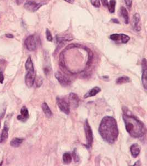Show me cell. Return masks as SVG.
<instances>
[{
  "instance_id": "1",
  "label": "cell",
  "mask_w": 147,
  "mask_h": 166,
  "mask_svg": "<svg viewBox=\"0 0 147 166\" xmlns=\"http://www.w3.org/2000/svg\"><path fill=\"white\" fill-rule=\"evenodd\" d=\"M122 118L127 132L133 138H141L146 134V127L143 123L126 108H123Z\"/></svg>"
},
{
  "instance_id": "2",
  "label": "cell",
  "mask_w": 147,
  "mask_h": 166,
  "mask_svg": "<svg viewBox=\"0 0 147 166\" xmlns=\"http://www.w3.org/2000/svg\"><path fill=\"white\" fill-rule=\"evenodd\" d=\"M99 132L103 140L109 143H114L118 136V129L116 120L111 116H105L99 127Z\"/></svg>"
},
{
  "instance_id": "3",
  "label": "cell",
  "mask_w": 147,
  "mask_h": 166,
  "mask_svg": "<svg viewBox=\"0 0 147 166\" xmlns=\"http://www.w3.org/2000/svg\"><path fill=\"white\" fill-rule=\"evenodd\" d=\"M85 135L86 137V147L87 148H91L93 143V134L91 127L89 125L88 120H86L84 125Z\"/></svg>"
},
{
  "instance_id": "4",
  "label": "cell",
  "mask_w": 147,
  "mask_h": 166,
  "mask_svg": "<svg viewBox=\"0 0 147 166\" xmlns=\"http://www.w3.org/2000/svg\"><path fill=\"white\" fill-rule=\"evenodd\" d=\"M57 104L59 108L65 114L68 115L70 113V103L64 98L57 97L56 98Z\"/></svg>"
},
{
  "instance_id": "5",
  "label": "cell",
  "mask_w": 147,
  "mask_h": 166,
  "mask_svg": "<svg viewBox=\"0 0 147 166\" xmlns=\"http://www.w3.org/2000/svg\"><path fill=\"white\" fill-rule=\"evenodd\" d=\"M24 43L28 51L31 52L36 51L37 47V43L36 37L34 35H31L28 37L24 41Z\"/></svg>"
},
{
  "instance_id": "6",
  "label": "cell",
  "mask_w": 147,
  "mask_h": 166,
  "mask_svg": "<svg viewBox=\"0 0 147 166\" xmlns=\"http://www.w3.org/2000/svg\"><path fill=\"white\" fill-rule=\"evenodd\" d=\"M36 72L33 70H27V73L25 77V82L27 87L31 88L33 86L36 81Z\"/></svg>"
},
{
  "instance_id": "7",
  "label": "cell",
  "mask_w": 147,
  "mask_h": 166,
  "mask_svg": "<svg viewBox=\"0 0 147 166\" xmlns=\"http://www.w3.org/2000/svg\"><path fill=\"white\" fill-rule=\"evenodd\" d=\"M55 76L58 82L63 87H67L71 84L70 80L60 72H56Z\"/></svg>"
},
{
  "instance_id": "8",
  "label": "cell",
  "mask_w": 147,
  "mask_h": 166,
  "mask_svg": "<svg viewBox=\"0 0 147 166\" xmlns=\"http://www.w3.org/2000/svg\"><path fill=\"white\" fill-rule=\"evenodd\" d=\"M44 5L43 3H36L34 1H29L25 4L24 6L26 10L32 12H34L38 10L42 6Z\"/></svg>"
},
{
  "instance_id": "9",
  "label": "cell",
  "mask_w": 147,
  "mask_h": 166,
  "mask_svg": "<svg viewBox=\"0 0 147 166\" xmlns=\"http://www.w3.org/2000/svg\"><path fill=\"white\" fill-rule=\"evenodd\" d=\"M110 38L113 41H120L126 44L130 41V37L124 34H113L110 36Z\"/></svg>"
},
{
  "instance_id": "10",
  "label": "cell",
  "mask_w": 147,
  "mask_h": 166,
  "mask_svg": "<svg viewBox=\"0 0 147 166\" xmlns=\"http://www.w3.org/2000/svg\"><path fill=\"white\" fill-rule=\"evenodd\" d=\"M142 82L143 87L146 90H147V60L144 58L142 60Z\"/></svg>"
},
{
  "instance_id": "11",
  "label": "cell",
  "mask_w": 147,
  "mask_h": 166,
  "mask_svg": "<svg viewBox=\"0 0 147 166\" xmlns=\"http://www.w3.org/2000/svg\"><path fill=\"white\" fill-rule=\"evenodd\" d=\"M132 27L137 32H139L141 30V17L139 13H136L133 17L132 19Z\"/></svg>"
},
{
  "instance_id": "12",
  "label": "cell",
  "mask_w": 147,
  "mask_h": 166,
  "mask_svg": "<svg viewBox=\"0 0 147 166\" xmlns=\"http://www.w3.org/2000/svg\"><path fill=\"white\" fill-rule=\"evenodd\" d=\"M20 114H21L17 116V119L18 120L23 121V122H25L28 119L29 117V112H28V110L25 106L22 108V109L20 110Z\"/></svg>"
},
{
  "instance_id": "13",
  "label": "cell",
  "mask_w": 147,
  "mask_h": 166,
  "mask_svg": "<svg viewBox=\"0 0 147 166\" xmlns=\"http://www.w3.org/2000/svg\"><path fill=\"white\" fill-rule=\"evenodd\" d=\"M130 151L133 157L136 158L139 156L141 152V147L137 143L133 144L130 147Z\"/></svg>"
},
{
  "instance_id": "14",
  "label": "cell",
  "mask_w": 147,
  "mask_h": 166,
  "mask_svg": "<svg viewBox=\"0 0 147 166\" xmlns=\"http://www.w3.org/2000/svg\"><path fill=\"white\" fill-rule=\"evenodd\" d=\"M101 91V89L98 87H95L94 88L91 89L89 91H88L85 95L84 96V98L86 99L88 98L93 97L96 95L98 93H99Z\"/></svg>"
},
{
  "instance_id": "15",
  "label": "cell",
  "mask_w": 147,
  "mask_h": 166,
  "mask_svg": "<svg viewBox=\"0 0 147 166\" xmlns=\"http://www.w3.org/2000/svg\"><path fill=\"white\" fill-rule=\"evenodd\" d=\"M120 15L123 20L124 22L126 24L129 23V16L126 8L124 7H121L120 8Z\"/></svg>"
},
{
  "instance_id": "16",
  "label": "cell",
  "mask_w": 147,
  "mask_h": 166,
  "mask_svg": "<svg viewBox=\"0 0 147 166\" xmlns=\"http://www.w3.org/2000/svg\"><path fill=\"white\" fill-rule=\"evenodd\" d=\"M42 109L43 110L44 113L45 114L46 117L50 118L52 116L53 114L51 111V109H50L49 106H48V105L46 103L44 102L43 104H42Z\"/></svg>"
},
{
  "instance_id": "17",
  "label": "cell",
  "mask_w": 147,
  "mask_h": 166,
  "mask_svg": "<svg viewBox=\"0 0 147 166\" xmlns=\"http://www.w3.org/2000/svg\"><path fill=\"white\" fill-rule=\"evenodd\" d=\"M70 98V103H72V105H74L75 106L77 107L78 105V103L79 102V99L78 96V95L75 93H72L69 95Z\"/></svg>"
},
{
  "instance_id": "18",
  "label": "cell",
  "mask_w": 147,
  "mask_h": 166,
  "mask_svg": "<svg viewBox=\"0 0 147 166\" xmlns=\"http://www.w3.org/2000/svg\"><path fill=\"white\" fill-rule=\"evenodd\" d=\"M8 130H9V127L8 126V124H7V122H5V125H4V128L2 131L1 133V137H2V142L5 141L8 137Z\"/></svg>"
},
{
  "instance_id": "19",
  "label": "cell",
  "mask_w": 147,
  "mask_h": 166,
  "mask_svg": "<svg viewBox=\"0 0 147 166\" xmlns=\"http://www.w3.org/2000/svg\"><path fill=\"white\" fill-rule=\"evenodd\" d=\"M23 141H24L23 139L15 137L10 141V146L13 147H18L23 143Z\"/></svg>"
},
{
  "instance_id": "20",
  "label": "cell",
  "mask_w": 147,
  "mask_h": 166,
  "mask_svg": "<svg viewBox=\"0 0 147 166\" xmlns=\"http://www.w3.org/2000/svg\"><path fill=\"white\" fill-rule=\"evenodd\" d=\"M130 81V79L126 76H122L118 78H117L116 81L117 84H123L126 83H129Z\"/></svg>"
},
{
  "instance_id": "21",
  "label": "cell",
  "mask_w": 147,
  "mask_h": 166,
  "mask_svg": "<svg viewBox=\"0 0 147 166\" xmlns=\"http://www.w3.org/2000/svg\"><path fill=\"white\" fill-rule=\"evenodd\" d=\"M63 161L66 164H70L71 163L72 160V157L71 156V154L68 152H66L63 154L62 157Z\"/></svg>"
},
{
  "instance_id": "22",
  "label": "cell",
  "mask_w": 147,
  "mask_h": 166,
  "mask_svg": "<svg viewBox=\"0 0 147 166\" xmlns=\"http://www.w3.org/2000/svg\"><path fill=\"white\" fill-rule=\"evenodd\" d=\"M116 0H110L109 5H108V8H109V11L110 13H113L115 12V6H116Z\"/></svg>"
},
{
  "instance_id": "23",
  "label": "cell",
  "mask_w": 147,
  "mask_h": 166,
  "mask_svg": "<svg viewBox=\"0 0 147 166\" xmlns=\"http://www.w3.org/2000/svg\"><path fill=\"white\" fill-rule=\"evenodd\" d=\"M46 39L48 41L52 42L53 38L51 34V32L49 31V29H46Z\"/></svg>"
},
{
  "instance_id": "24",
  "label": "cell",
  "mask_w": 147,
  "mask_h": 166,
  "mask_svg": "<svg viewBox=\"0 0 147 166\" xmlns=\"http://www.w3.org/2000/svg\"><path fill=\"white\" fill-rule=\"evenodd\" d=\"M43 83V80L42 78L39 77L38 78H37V79L36 80V86L37 88H40L41 86L42 85Z\"/></svg>"
},
{
  "instance_id": "25",
  "label": "cell",
  "mask_w": 147,
  "mask_h": 166,
  "mask_svg": "<svg viewBox=\"0 0 147 166\" xmlns=\"http://www.w3.org/2000/svg\"><path fill=\"white\" fill-rule=\"evenodd\" d=\"M91 5L95 7H100V0H90Z\"/></svg>"
},
{
  "instance_id": "26",
  "label": "cell",
  "mask_w": 147,
  "mask_h": 166,
  "mask_svg": "<svg viewBox=\"0 0 147 166\" xmlns=\"http://www.w3.org/2000/svg\"><path fill=\"white\" fill-rule=\"evenodd\" d=\"M125 2L128 8H130L132 7V0H125Z\"/></svg>"
},
{
  "instance_id": "27",
  "label": "cell",
  "mask_w": 147,
  "mask_h": 166,
  "mask_svg": "<svg viewBox=\"0 0 147 166\" xmlns=\"http://www.w3.org/2000/svg\"><path fill=\"white\" fill-rule=\"evenodd\" d=\"M3 80H4V75H3V74L1 72H0V83L2 84L3 83Z\"/></svg>"
},
{
  "instance_id": "28",
  "label": "cell",
  "mask_w": 147,
  "mask_h": 166,
  "mask_svg": "<svg viewBox=\"0 0 147 166\" xmlns=\"http://www.w3.org/2000/svg\"><path fill=\"white\" fill-rule=\"evenodd\" d=\"M102 1V4L104 7H107L109 5V2H108V0H101Z\"/></svg>"
},
{
  "instance_id": "29",
  "label": "cell",
  "mask_w": 147,
  "mask_h": 166,
  "mask_svg": "<svg viewBox=\"0 0 147 166\" xmlns=\"http://www.w3.org/2000/svg\"><path fill=\"white\" fill-rule=\"evenodd\" d=\"M73 156H74V158H75V162H78L79 160V157H77L78 156L77 155V153L76 152V151L73 152Z\"/></svg>"
},
{
  "instance_id": "30",
  "label": "cell",
  "mask_w": 147,
  "mask_h": 166,
  "mask_svg": "<svg viewBox=\"0 0 147 166\" xmlns=\"http://www.w3.org/2000/svg\"><path fill=\"white\" fill-rule=\"evenodd\" d=\"M112 22L115 23H117V24H119V21H118L117 19H116V18H114V19H112L111 20Z\"/></svg>"
},
{
  "instance_id": "31",
  "label": "cell",
  "mask_w": 147,
  "mask_h": 166,
  "mask_svg": "<svg viewBox=\"0 0 147 166\" xmlns=\"http://www.w3.org/2000/svg\"><path fill=\"white\" fill-rule=\"evenodd\" d=\"M6 37H7V38H13V36L11 34H6Z\"/></svg>"
},
{
  "instance_id": "32",
  "label": "cell",
  "mask_w": 147,
  "mask_h": 166,
  "mask_svg": "<svg viewBox=\"0 0 147 166\" xmlns=\"http://www.w3.org/2000/svg\"><path fill=\"white\" fill-rule=\"evenodd\" d=\"M66 2L70 3V4H73L74 2V0H65Z\"/></svg>"
},
{
  "instance_id": "33",
  "label": "cell",
  "mask_w": 147,
  "mask_h": 166,
  "mask_svg": "<svg viewBox=\"0 0 147 166\" xmlns=\"http://www.w3.org/2000/svg\"><path fill=\"white\" fill-rule=\"evenodd\" d=\"M24 1V0H17V2H18L19 4H20L22 2H23Z\"/></svg>"
},
{
  "instance_id": "34",
  "label": "cell",
  "mask_w": 147,
  "mask_h": 166,
  "mask_svg": "<svg viewBox=\"0 0 147 166\" xmlns=\"http://www.w3.org/2000/svg\"><path fill=\"white\" fill-rule=\"evenodd\" d=\"M2 142V137H1V134H0V143Z\"/></svg>"
}]
</instances>
